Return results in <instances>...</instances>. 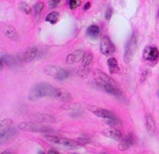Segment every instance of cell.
<instances>
[{
    "mask_svg": "<svg viewBox=\"0 0 159 154\" xmlns=\"http://www.w3.org/2000/svg\"><path fill=\"white\" fill-rule=\"evenodd\" d=\"M90 73V68L88 67H84V66H81L80 70H78V75L81 77V78H87L88 75Z\"/></svg>",
    "mask_w": 159,
    "mask_h": 154,
    "instance_id": "obj_24",
    "label": "cell"
},
{
    "mask_svg": "<svg viewBox=\"0 0 159 154\" xmlns=\"http://www.w3.org/2000/svg\"><path fill=\"white\" fill-rule=\"evenodd\" d=\"M86 33L87 35L89 36L90 37H93V38H97L99 36L100 33H101V30H100V27L98 26H90L87 27L86 29Z\"/></svg>",
    "mask_w": 159,
    "mask_h": 154,
    "instance_id": "obj_19",
    "label": "cell"
},
{
    "mask_svg": "<svg viewBox=\"0 0 159 154\" xmlns=\"http://www.w3.org/2000/svg\"><path fill=\"white\" fill-rule=\"evenodd\" d=\"M112 15H113V10H112V8H111V7H107V10H106V13H105V18H106L107 20H109L111 18V17H112Z\"/></svg>",
    "mask_w": 159,
    "mask_h": 154,
    "instance_id": "obj_30",
    "label": "cell"
},
{
    "mask_svg": "<svg viewBox=\"0 0 159 154\" xmlns=\"http://www.w3.org/2000/svg\"><path fill=\"white\" fill-rule=\"evenodd\" d=\"M1 154H11L8 151H5V152H1Z\"/></svg>",
    "mask_w": 159,
    "mask_h": 154,
    "instance_id": "obj_34",
    "label": "cell"
},
{
    "mask_svg": "<svg viewBox=\"0 0 159 154\" xmlns=\"http://www.w3.org/2000/svg\"><path fill=\"white\" fill-rule=\"evenodd\" d=\"M86 108H87V109L90 112H92L93 114H95L98 118H103V119L117 118V116L114 112H112V111L107 109V108H103L95 106V105H88Z\"/></svg>",
    "mask_w": 159,
    "mask_h": 154,
    "instance_id": "obj_6",
    "label": "cell"
},
{
    "mask_svg": "<svg viewBox=\"0 0 159 154\" xmlns=\"http://www.w3.org/2000/svg\"><path fill=\"white\" fill-rule=\"evenodd\" d=\"M37 154H46V153H45V152H44L43 151H41V150H40V151H38Z\"/></svg>",
    "mask_w": 159,
    "mask_h": 154,
    "instance_id": "obj_35",
    "label": "cell"
},
{
    "mask_svg": "<svg viewBox=\"0 0 159 154\" xmlns=\"http://www.w3.org/2000/svg\"><path fill=\"white\" fill-rule=\"evenodd\" d=\"M19 7H20V8H21V10L24 12L25 14H26V15H30L31 14V7H30V6L29 5H27L26 3H25V2H21L20 4H19Z\"/></svg>",
    "mask_w": 159,
    "mask_h": 154,
    "instance_id": "obj_25",
    "label": "cell"
},
{
    "mask_svg": "<svg viewBox=\"0 0 159 154\" xmlns=\"http://www.w3.org/2000/svg\"><path fill=\"white\" fill-rule=\"evenodd\" d=\"M12 119L11 118H4L0 122V135L1 139H4L5 136L11 130L12 127Z\"/></svg>",
    "mask_w": 159,
    "mask_h": 154,
    "instance_id": "obj_13",
    "label": "cell"
},
{
    "mask_svg": "<svg viewBox=\"0 0 159 154\" xmlns=\"http://www.w3.org/2000/svg\"><path fill=\"white\" fill-rule=\"evenodd\" d=\"M157 96H158V98H159V89H158V91H157Z\"/></svg>",
    "mask_w": 159,
    "mask_h": 154,
    "instance_id": "obj_36",
    "label": "cell"
},
{
    "mask_svg": "<svg viewBox=\"0 0 159 154\" xmlns=\"http://www.w3.org/2000/svg\"><path fill=\"white\" fill-rule=\"evenodd\" d=\"M158 17H159V8H158Z\"/></svg>",
    "mask_w": 159,
    "mask_h": 154,
    "instance_id": "obj_37",
    "label": "cell"
},
{
    "mask_svg": "<svg viewBox=\"0 0 159 154\" xmlns=\"http://www.w3.org/2000/svg\"><path fill=\"white\" fill-rule=\"evenodd\" d=\"M78 142L80 143V145H84V144H87L90 142V140L88 139V137H86L85 135H82L79 137L78 139Z\"/></svg>",
    "mask_w": 159,
    "mask_h": 154,
    "instance_id": "obj_28",
    "label": "cell"
},
{
    "mask_svg": "<svg viewBox=\"0 0 159 154\" xmlns=\"http://www.w3.org/2000/svg\"><path fill=\"white\" fill-rule=\"evenodd\" d=\"M105 135L107 138H110L114 141H121L123 139L122 132L117 129H111L105 132Z\"/></svg>",
    "mask_w": 159,
    "mask_h": 154,
    "instance_id": "obj_15",
    "label": "cell"
},
{
    "mask_svg": "<svg viewBox=\"0 0 159 154\" xmlns=\"http://www.w3.org/2000/svg\"><path fill=\"white\" fill-rule=\"evenodd\" d=\"M58 18H59V13L58 12H51V13L47 15L46 21L54 25L58 21Z\"/></svg>",
    "mask_w": 159,
    "mask_h": 154,
    "instance_id": "obj_22",
    "label": "cell"
},
{
    "mask_svg": "<svg viewBox=\"0 0 159 154\" xmlns=\"http://www.w3.org/2000/svg\"><path fill=\"white\" fill-rule=\"evenodd\" d=\"M18 128L25 131L39 132V133H46L51 130V129L48 126L42 125L41 123H38V122H30V121H24V122L19 123Z\"/></svg>",
    "mask_w": 159,
    "mask_h": 154,
    "instance_id": "obj_4",
    "label": "cell"
},
{
    "mask_svg": "<svg viewBox=\"0 0 159 154\" xmlns=\"http://www.w3.org/2000/svg\"><path fill=\"white\" fill-rule=\"evenodd\" d=\"M43 71L46 75H48L53 79H58V80L66 79L69 76L68 71L66 70L65 69H63L59 66H55V65H48V66L44 67Z\"/></svg>",
    "mask_w": 159,
    "mask_h": 154,
    "instance_id": "obj_2",
    "label": "cell"
},
{
    "mask_svg": "<svg viewBox=\"0 0 159 154\" xmlns=\"http://www.w3.org/2000/svg\"><path fill=\"white\" fill-rule=\"evenodd\" d=\"M107 66H108L110 73H112V74H116V73L120 72L118 62L115 58H110V59H107Z\"/></svg>",
    "mask_w": 159,
    "mask_h": 154,
    "instance_id": "obj_17",
    "label": "cell"
},
{
    "mask_svg": "<svg viewBox=\"0 0 159 154\" xmlns=\"http://www.w3.org/2000/svg\"><path fill=\"white\" fill-rule=\"evenodd\" d=\"M86 55V52L83 50V49H77V50H75L72 53H70L67 57H66V63L68 64H75V63H77V62H80L82 61L84 57Z\"/></svg>",
    "mask_w": 159,
    "mask_h": 154,
    "instance_id": "obj_10",
    "label": "cell"
},
{
    "mask_svg": "<svg viewBox=\"0 0 159 154\" xmlns=\"http://www.w3.org/2000/svg\"><path fill=\"white\" fill-rule=\"evenodd\" d=\"M61 2V0H48V7L50 8H54L56 7L59 3Z\"/></svg>",
    "mask_w": 159,
    "mask_h": 154,
    "instance_id": "obj_29",
    "label": "cell"
},
{
    "mask_svg": "<svg viewBox=\"0 0 159 154\" xmlns=\"http://www.w3.org/2000/svg\"><path fill=\"white\" fill-rule=\"evenodd\" d=\"M94 79H95L96 84L100 88L107 84H116L112 78L99 70H94Z\"/></svg>",
    "mask_w": 159,
    "mask_h": 154,
    "instance_id": "obj_7",
    "label": "cell"
},
{
    "mask_svg": "<svg viewBox=\"0 0 159 154\" xmlns=\"http://www.w3.org/2000/svg\"><path fill=\"white\" fill-rule=\"evenodd\" d=\"M134 137L132 134H128L125 137H124L120 143L118 144V150L121 152H125L126 150H128L133 144H134Z\"/></svg>",
    "mask_w": 159,
    "mask_h": 154,
    "instance_id": "obj_14",
    "label": "cell"
},
{
    "mask_svg": "<svg viewBox=\"0 0 159 154\" xmlns=\"http://www.w3.org/2000/svg\"><path fill=\"white\" fill-rule=\"evenodd\" d=\"M33 118L35 121H37L38 123H42V122H54L55 118L47 114H35L33 116Z\"/></svg>",
    "mask_w": 159,
    "mask_h": 154,
    "instance_id": "obj_18",
    "label": "cell"
},
{
    "mask_svg": "<svg viewBox=\"0 0 159 154\" xmlns=\"http://www.w3.org/2000/svg\"><path fill=\"white\" fill-rule=\"evenodd\" d=\"M143 59L148 66H156L159 60V51L157 47L151 46L146 47L143 53Z\"/></svg>",
    "mask_w": 159,
    "mask_h": 154,
    "instance_id": "obj_5",
    "label": "cell"
},
{
    "mask_svg": "<svg viewBox=\"0 0 159 154\" xmlns=\"http://www.w3.org/2000/svg\"><path fill=\"white\" fill-rule=\"evenodd\" d=\"M100 50L103 55L105 56H111L115 53L116 47L115 45L112 43L110 39L107 36L103 37L100 42Z\"/></svg>",
    "mask_w": 159,
    "mask_h": 154,
    "instance_id": "obj_9",
    "label": "cell"
},
{
    "mask_svg": "<svg viewBox=\"0 0 159 154\" xmlns=\"http://www.w3.org/2000/svg\"><path fill=\"white\" fill-rule=\"evenodd\" d=\"M5 35L7 36L8 38L12 39V40H18V38H19L16 30L12 26H7L5 29Z\"/></svg>",
    "mask_w": 159,
    "mask_h": 154,
    "instance_id": "obj_21",
    "label": "cell"
},
{
    "mask_svg": "<svg viewBox=\"0 0 159 154\" xmlns=\"http://www.w3.org/2000/svg\"><path fill=\"white\" fill-rule=\"evenodd\" d=\"M1 61L5 65H7L8 67H11V68L15 67L16 65V62L15 59L13 58L12 56H10L8 54H2V56H1Z\"/></svg>",
    "mask_w": 159,
    "mask_h": 154,
    "instance_id": "obj_20",
    "label": "cell"
},
{
    "mask_svg": "<svg viewBox=\"0 0 159 154\" xmlns=\"http://www.w3.org/2000/svg\"><path fill=\"white\" fill-rule=\"evenodd\" d=\"M34 9H35V15L38 17L40 15V13L42 12V10L44 9V3L43 2H37L35 5Z\"/></svg>",
    "mask_w": 159,
    "mask_h": 154,
    "instance_id": "obj_26",
    "label": "cell"
},
{
    "mask_svg": "<svg viewBox=\"0 0 159 154\" xmlns=\"http://www.w3.org/2000/svg\"><path fill=\"white\" fill-rule=\"evenodd\" d=\"M136 47H137V35L133 34L130 37V39L127 41L126 46L125 47V53H124L125 63L128 64L133 60V58L136 51Z\"/></svg>",
    "mask_w": 159,
    "mask_h": 154,
    "instance_id": "obj_3",
    "label": "cell"
},
{
    "mask_svg": "<svg viewBox=\"0 0 159 154\" xmlns=\"http://www.w3.org/2000/svg\"><path fill=\"white\" fill-rule=\"evenodd\" d=\"M57 144L58 145H63L70 150H76L78 149L81 145L78 142H75L73 140H69V139H65V138H60V137H57Z\"/></svg>",
    "mask_w": 159,
    "mask_h": 154,
    "instance_id": "obj_12",
    "label": "cell"
},
{
    "mask_svg": "<svg viewBox=\"0 0 159 154\" xmlns=\"http://www.w3.org/2000/svg\"><path fill=\"white\" fill-rule=\"evenodd\" d=\"M92 62H93V55L91 53H86L84 59L82 60V66L90 68Z\"/></svg>",
    "mask_w": 159,
    "mask_h": 154,
    "instance_id": "obj_23",
    "label": "cell"
},
{
    "mask_svg": "<svg viewBox=\"0 0 159 154\" xmlns=\"http://www.w3.org/2000/svg\"><path fill=\"white\" fill-rule=\"evenodd\" d=\"M145 125H146V129H147V133L151 136H153L156 132V122H155V118L153 117L152 114L147 113L145 116Z\"/></svg>",
    "mask_w": 159,
    "mask_h": 154,
    "instance_id": "obj_11",
    "label": "cell"
},
{
    "mask_svg": "<svg viewBox=\"0 0 159 154\" xmlns=\"http://www.w3.org/2000/svg\"><path fill=\"white\" fill-rule=\"evenodd\" d=\"M51 98L60 100V101H64V102H70L73 99L72 95L70 94L66 89H61V88H55Z\"/></svg>",
    "mask_w": 159,
    "mask_h": 154,
    "instance_id": "obj_8",
    "label": "cell"
},
{
    "mask_svg": "<svg viewBox=\"0 0 159 154\" xmlns=\"http://www.w3.org/2000/svg\"><path fill=\"white\" fill-rule=\"evenodd\" d=\"M147 75H148V70H144L142 72V74H141V78H140V82L143 83L146 81V79H147Z\"/></svg>",
    "mask_w": 159,
    "mask_h": 154,
    "instance_id": "obj_31",
    "label": "cell"
},
{
    "mask_svg": "<svg viewBox=\"0 0 159 154\" xmlns=\"http://www.w3.org/2000/svg\"><path fill=\"white\" fill-rule=\"evenodd\" d=\"M37 48L36 47H32L28 48L25 52L24 56H23V59L25 62H31L33 59L37 57Z\"/></svg>",
    "mask_w": 159,
    "mask_h": 154,
    "instance_id": "obj_16",
    "label": "cell"
},
{
    "mask_svg": "<svg viewBox=\"0 0 159 154\" xmlns=\"http://www.w3.org/2000/svg\"><path fill=\"white\" fill-rule=\"evenodd\" d=\"M82 0H69V7L71 9H75L81 5Z\"/></svg>",
    "mask_w": 159,
    "mask_h": 154,
    "instance_id": "obj_27",
    "label": "cell"
},
{
    "mask_svg": "<svg viewBox=\"0 0 159 154\" xmlns=\"http://www.w3.org/2000/svg\"><path fill=\"white\" fill-rule=\"evenodd\" d=\"M89 8H90V2H86V4H85V6H84V9L87 10Z\"/></svg>",
    "mask_w": 159,
    "mask_h": 154,
    "instance_id": "obj_33",
    "label": "cell"
},
{
    "mask_svg": "<svg viewBox=\"0 0 159 154\" xmlns=\"http://www.w3.org/2000/svg\"><path fill=\"white\" fill-rule=\"evenodd\" d=\"M48 154H60L58 152H57L56 150H53V149H51V150H49L48 151Z\"/></svg>",
    "mask_w": 159,
    "mask_h": 154,
    "instance_id": "obj_32",
    "label": "cell"
},
{
    "mask_svg": "<svg viewBox=\"0 0 159 154\" xmlns=\"http://www.w3.org/2000/svg\"><path fill=\"white\" fill-rule=\"evenodd\" d=\"M55 88L49 83H37L30 90L28 99L30 100H36L45 97H51Z\"/></svg>",
    "mask_w": 159,
    "mask_h": 154,
    "instance_id": "obj_1",
    "label": "cell"
}]
</instances>
